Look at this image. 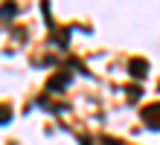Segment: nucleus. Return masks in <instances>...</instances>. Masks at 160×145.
<instances>
[{
    "label": "nucleus",
    "mask_w": 160,
    "mask_h": 145,
    "mask_svg": "<svg viewBox=\"0 0 160 145\" xmlns=\"http://www.w3.org/2000/svg\"><path fill=\"white\" fill-rule=\"evenodd\" d=\"M70 81H73V75L67 73V70H58V73H52L50 79H47V90H64V87H70Z\"/></svg>",
    "instance_id": "nucleus-1"
},
{
    "label": "nucleus",
    "mask_w": 160,
    "mask_h": 145,
    "mask_svg": "<svg viewBox=\"0 0 160 145\" xmlns=\"http://www.w3.org/2000/svg\"><path fill=\"white\" fill-rule=\"evenodd\" d=\"M148 70H152V67H148L146 58H131L128 61V73H131V79H137V81H143L148 75Z\"/></svg>",
    "instance_id": "nucleus-2"
},
{
    "label": "nucleus",
    "mask_w": 160,
    "mask_h": 145,
    "mask_svg": "<svg viewBox=\"0 0 160 145\" xmlns=\"http://www.w3.org/2000/svg\"><path fill=\"white\" fill-rule=\"evenodd\" d=\"M157 116H160V104H157V102H152L148 108H143V122H146L148 131H157V128H160Z\"/></svg>",
    "instance_id": "nucleus-3"
},
{
    "label": "nucleus",
    "mask_w": 160,
    "mask_h": 145,
    "mask_svg": "<svg viewBox=\"0 0 160 145\" xmlns=\"http://www.w3.org/2000/svg\"><path fill=\"white\" fill-rule=\"evenodd\" d=\"M12 116H15L12 104H9V102H3V104H0V125H9V122H12Z\"/></svg>",
    "instance_id": "nucleus-4"
},
{
    "label": "nucleus",
    "mask_w": 160,
    "mask_h": 145,
    "mask_svg": "<svg viewBox=\"0 0 160 145\" xmlns=\"http://www.w3.org/2000/svg\"><path fill=\"white\" fill-rule=\"evenodd\" d=\"M140 96H143V87H140V84H131V87H125V99H128V102H137Z\"/></svg>",
    "instance_id": "nucleus-5"
},
{
    "label": "nucleus",
    "mask_w": 160,
    "mask_h": 145,
    "mask_svg": "<svg viewBox=\"0 0 160 145\" xmlns=\"http://www.w3.org/2000/svg\"><path fill=\"white\" fill-rule=\"evenodd\" d=\"M15 15H18V6H15V3L0 6V17H15Z\"/></svg>",
    "instance_id": "nucleus-6"
},
{
    "label": "nucleus",
    "mask_w": 160,
    "mask_h": 145,
    "mask_svg": "<svg viewBox=\"0 0 160 145\" xmlns=\"http://www.w3.org/2000/svg\"><path fill=\"white\" fill-rule=\"evenodd\" d=\"M82 145H93V139L90 137H82Z\"/></svg>",
    "instance_id": "nucleus-7"
}]
</instances>
